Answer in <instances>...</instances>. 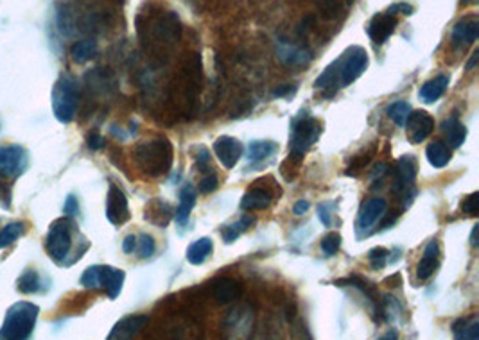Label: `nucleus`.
Segmentation results:
<instances>
[{"mask_svg":"<svg viewBox=\"0 0 479 340\" xmlns=\"http://www.w3.org/2000/svg\"><path fill=\"white\" fill-rule=\"evenodd\" d=\"M135 161L142 172L148 174V176H164L173 167V144L167 138H164V136L142 142L135 149Z\"/></svg>","mask_w":479,"mask_h":340,"instance_id":"1","label":"nucleus"},{"mask_svg":"<svg viewBox=\"0 0 479 340\" xmlns=\"http://www.w3.org/2000/svg\"><path fill=\"white\" fill-rule=\"evenodd\" d=\"M38 313L40 308L29 301L13 304L0 328V340H29L36 326Z\"/></svg>","mask_w":479,"mask_h":340,"instance_id":"2","label":"nucleus"},{"mask_svg":"<svg viewBox=\"0 0 479 340\" xmlns=\"http://www.w3.org/2000/svg\"><path fill=\"white\" fill-rule=\"evenodd\" d=\"M79 106V87L74 77L62 75L56 81L52 90V111L54 117L63 124L74 120Z\"/></svg>","mask_w":479,"mask_h":340,"instance_id":"3","label":"nucleus"},{"mask_svg":"<svg viewBox=\"0 0 479 340\" xmlns=\"http://www.w3.org/2000/svg\"><path fill=\"white\" fill-rule=\"evenodd\" d=\"M322 135V124L310 115H300L291 124V154L302 158Z\"/></svg>","mask_w":479,"mask_h":340,"instance_id":"4","label":"nucleus"},{"mask_svg":"<svg viewBox=\"0 0 479 340\" xmlns=\"http://www.w3.org/2000/svg\"><path fill=\"white\" fill-rule=\"evenodd\" d=\"M368 66V52L363 47H350L347 52L334 61L339 87H348L359 79Z\"/></svg>","mask_w":479,"mask_h":340,"instance_id":"5","label":"nucleus"},{"mask_svg":"<svg viewBox=\"0 0 479 340\" xmlns=\"http://www.w3.org/2000/svg\"><path fill=\"white\" fill-rule=\"evenodd\" d=\"M72 222L69 219H59L50 226L45 238V249L54 262H63L72 247Z\"/></svg>","mask_w":479,"mask_h":340,"instance_id":"6","label":"nucleus"},{"mask_svg":"<svg viewBox=\"0 0 479 340\" xmlns=\"http://www.w3.org/2000/svg\"><path fill=\"white\" fill-rule=\"evenodd\" d=\"M386 208H388V202L380 197H373V199L364 201L359 208V214H357V221H355L357 237L363 238L370 235V230L376 226V222L386 214Z\"/></svg>","mask_w":479,"mask_h":340,"instance_id":"7","label":"nucleus"},{"mask_svg":"<svg viewBox=\"0 0 479 340\" xmlns=\"http://www.w3.org/2000/svg\"><path fill=\"white\" fill-rule=\"evenodd\" d=\"M29 165V152L20 145H8L0 149V174L6 177H18Z\"/></svg>","mask_w":479,"mask_h":340,"instance_id":"8","label":"nucleus"},{"mask_svg":"<svg viewBox=\"0 0 479 340\" xmlns=\"http://www.w3.org/2000/svg\"><path fill=\"white\" fill-rule=\"evenodd\" d=\"M253 311L248 306H237L224 320V333L231 340H244L252 333Z\"/></svg>","mask_w":479,"mask_h":340,"instance_id":"9","label":"nucleus"},{"mask_svg":"<svg viewBox=\"0 0 479 340\" xmlns=\"http://www.w3.org/2000/svg\"><path fill=\"white\" fill-rule=\"evenodd\" d=\"M404 126L406 131H408V140L417 145L429 138L434 129V119L427 111H411Z\"/></svg>","mask_w":479,"mask_h":340,"instance_id":"10","label":"nucleus"},{"mask_svg":"<svg viewBox=\"0 0 479 340\" xmlns=\"http://www.w3.org/2000/svg\"><path fill=\"white\" fill-rule=\"evenodd\" d=\"M106 219L113 226H122L129 221V206L124 192L119 186L112 185L106 197Z\"/></svg>","mask_w":479,"mask_h":340,"instance_id":"11","label":"nucleus"},{"mask_svg":"<svg viewBox=\"0 0 479 340\" xmlns=\"http://www.w3.org/2000/svg\"><path fill=\"white\" fill-rule=\"evenodd\" d=\"M243 144L239 140L234 138V136H219L214 142V152L217 156V160L221 161V165L227 168H234L237 165V161L241 160L243 156Z\"/></svg>","mask_w":479,"mask_h":340,"instance_id":"12","label":"nucleus"},{"mask_svg":"<svg viewBox=\"0 0 479 340\" xmlns=\"http://www.w3.org/2000/svg\"><path fill=\"white\" fill-rule=\"evenodd\" d=\"M396 24H399L396 18L389 13H377L376 17H372V20L368 22V36L372 38L373 43L383 45L395 33Z\"/></svg>","mask_w":479,"mask_h":340,"instance_id":"13","label":"nucleus"},{"mask_svg":"<svg viewBox=\"0 0 479 340\" xmlns=\"http://www.w3.org/2000/svg\"><path fill=\"white\" fill-rule=\"evenodd\" d=\"M417 170H418V163L411 154L402 156L399 163H396V170H395V186H393V192L395 193H402L408 192L411 186H413L415 179H417Z\"/></svg>","mask_w":479,"mask_h":340,"instance_id":"14","label":"nucleus"},{"mask_svg":"<svg viewBox=\"0 0 479 340\" xmlns=\"http://www.w3.org/2000/svg\"><path fill=\"white\" fill-rule=\"evenodd\" d=\"M149 317L142 316V313H135V316H128L124 319H120L115 324L108 335V340H133V337L141 332L148 324Z\"/></svg>","mask_w":479,"mask_h":340,"instance_id":"15","label":"nucleus"},{"mask_svg":"<svg viewBox=\"0 0 479 340\" xmlns=\"http://www.w3.org/2000/svg\"><path fill=\"white\" fill-rule=\"evenodd\" d=\"M277 58L287 66H303L310 61L313 56H310L309 50L294 45V43H291L289 40H278L277 41Z\"/></svg>","mask_w":479,"mask_h":340,"instance_id":"16","label":"nucleus"},{"mask_svg":"<svg viewBox=\"0 0 479 340\" xmlns=\"http://www.w3.org/2000/svg\"><path fill=\"white\" fill-rule=\"evenodd\" d=\"M479 36V20L478 17L462 18L452 27V43L456 47L472 45Z\"/></svg>","mask_w":479,"mask_h":340,"instance_id":"17","label":"nucleus"},{"mask_svg":"<svg viewBox=\"0 0 479 340\" xmlns=\"http://www.w3.org/2000/svg\"><path fill=\"white\" fill-rule=\"evenodd\" d=\"M212 295L221 304L234 303V301H237L243 295V285L230 278L214 279L212 281Z\"/></svg>","mask_w":479,"mask_h":340,"instance_id":"18","label":"nucleus"},{"mask_svg":"<svg viewBox=\"0 0 479 340\" xmlns=\"http://www.w3.org/2000/svg\"><path fill=\"white\" fill-rule=\"evenodd\" d=\"M438 263H440V246H438L436 240H431L426 246L424 256H422V260L417 265L418 281H427L436 272Z\"/></svg>","mask_w":479,"mask_h":340,"instance_id":"19","label":"nucleus"},{"mask_svg":"<svg viewBox=\"0 0 479 340\" xmlns=\"http://www.w3.org/2000/svg\"><path fill=\"white\" fill-rule=\"evenodd\" d=\"M124 271L115 269V267L103 265V278H101V288H104L110 300H115L117 295L122 290L124 285Z\"/></svg>","mask_w":479,"mask_h":340,"instance_id":"20","label":"nucleus"},{"mask_svg":"<svg viewBox=\"0 0 479 340\" xmlns=\"http://www.w3.org/2000/svg\"><path fill=\"white\" fill-rule=\"evenodd\" d=\"M447 87H449V77H447V75H436V77L427 81L426 84L420 88L418 97H420L422 103L433 104L445 94Z\"/></svg>","mask_w":479,"mask_h":340,"instance_id":"21","label":"nucleus"},{"mask_svg":"<svg viewBox=\"0 0 479 340\" xmlns=\"http://www.w3.org/2000/svg\"><path fill=\"white\" fill-rule=\"evenodd\" d=\"M442 133L445 135L447 144L450 147H462L463 142L467 140V127L458 120V117H450L442 124Z\"/></svg>","mask_w":479,"mask_h":340,"instance_id":"22","label":"nucleus"},{"mask_svg":"<svg viewBox=\"0 0 479 340\" xmlns=\"http://www.w3.org/2000/svg\"><path fill=\"white\" fill-rule=\"evenodd\" d=\"M455 340H479V317L471 316L452 324Z\"/></svg>","mask_w":479,"mask_h":340,"instance_id":"23","label":"nucleus"},{"mask_svg":"<svg viewBox=\"0 0 479 340\" xmlns=\"http://www.w3.org/2000/svg\"><path fill=\"white\" fill-rule=\"evenodd\" d=\"M194 205H196L194 189H192V185H185L182 189V192H180V205H178L176 214H174L178 224L185 226L187 222H189L190 212H192Z\"/></svg>","mask_w":479,"mask_h":340,"instance_id":"24","label":"nucleus"},{"mask_svg":"<svg viewBox=\"0 0 479 340\" xmlns=\"http://www.w3.org/2000/svg\"><path fill=\"white\" fill-rule=\"evenodd\" d=\"M171 215H173V208L167 202L162 201V199H155L145 208V219L149 222H153V224L160 226V228H166L169 224Z\"/></svg>","mask_w":479,"mask_h":340,"instance_id":"25","label":"nucleus"},{"mask_svg":"<svg viewBox=\"0 0 479 340\" xmlns=\"http://www.w3.org/2000/svg\"><path fill=\"white\" fill-rule=\"evenodd\" d=\"M273 195L268 190L262 189H253L250 192L244 193L243 201H241V208L246 209V212H253V209H264L271 205Z\"/></svg>","mask_w":479,"mask_h":340,"instance_id":"26","label":"nucleus"},{"mask_svg":"<svg viewBox=\"0 0 479 340\" xmlns=\"http://www.w3.org/2000/svg\"><path fill=\"white\" fill-rule=\"evenodd\" d=\"M278 151V145L271 140H255V142H250L248 149H246V158H248L252 163H259V161H264L266 158L273 156Z\"/></svg>","mask_w":479,"mask_h":340,"instance_id":"27","label":"nucleus"},{"mask_svg":"<svg viewBox=\"0 0 479 340\" xmlns=\"http://www.w3.org/2000/svg\"><path fill=\"white\" fill-rule=\"evenodd\" d=\"M212 249H214V246H212L210 238H199V240L190 244L189 249H187V260L192 265H201L212 254Z\"/></svg>","mask_w":479,"mask_h":340,"instance_id":"28","label":"nucleus"},{"mask_svg":"<svg viewBox=\"0 0 479 340\" xmlns=\"http://www.w3.org/2000/svg\"><path fill=\"white\" fill-rule=\"evenodd\" d=\"M426 156L431 167L443 168L450 161V149L443 142H433V144L427 145Z\"/></svg>","mask_w":479,"mask_h":340,"instance_id":"29","label":"nucleus"},{"mask_svg":"<svg viewBox=\"0 0 479 340\" xmlns=\"http://www.w3.org/2000/svg\"><path fill=\"white\" fill-rule=\"evenodd\" d=\"M97 54V43L94 40H79L71 49V56L76 63H87Z\"/></svg>","mask_w":479,"mask_h":340,"instance_id":"30","label":"nucleus"},{"mask_svg":"<svg viewBox=\"0 0 479 340\" xmlns=\"http://www.w3.org/2000/svg\"><path fill=\"white\" fill-rule=\"evenodd\" d=\"M17 288L22 294H36L42 290V278L36 271L29 269L17 279Z\"/></svg>","mask_w":479,"mask_h":340,"instance_id":"31","label":"nucleus"},{"mask_svg":"<svg viewBox=\"0 0 479 340\" xmlns=\"http://www.w3.org/2000/svg\"><path fill=\"white\" fill-rule=\"evenodd\" d=\"M24 222H9L8 226H4V228L0 230V249L11 246L13 242H17L18 238L24 235Z\"/></svg>","mask_w":479,"mask_h":340,"instance_id":"32","label":"nucleus"},{"mask_svg":"<svg viewBox=\"0 0 479 340\" xmlns=\"http://www.w3.org/2000/svg\"><path fill=\"white\" fill-rule=\"evenodd\" d=\"M253 221H255V219L250 217V215H246V217H243V219H241V221H237V222H234V224L227 226V228H224V230H223L224 242H227V244L236 242L237 238H239L241 235H243L244 231L248 230L250 226L253 224Z\"/></svg>","mask_w":479,"mask_h":340,"instance_id":"33","label":"nucleus"},{"mask_svg":"<svg viewBox=\"0 0 479 340\" xmlns=\"http://www.w3.org/2000/svg\"><path fill=\"white\" fill-rule=\"evenodd\" d=\"M386 113H388V117L396 124V126H404L409 113H411V106H409L408 103H404V101H399V103H393Z\"/></svg>","mask_w":479,"mask_h":340,"instance_id":"34","label":"nucleus"},{"mask_svg":"<svg viewBox=\"0 0 479 340\" xmlns=\"http://www.w3.org/2000/svg\"><path fill=\"white\" fill-rule=\"evenodd\" d=\"M101 276H103V265H92L81 276V285L85 288H101Z\"/></svg>","mask_w":479,"mask_h":340,"instance_id":"35","label":"nucleus"},{"mask_svg":"<svg viewBox=\"0 0 479 340\" xmlns=\"http://www.w3.org/2000/svg\"><path fill=\"white\" fill-rule=\"evenodd\" d=\"M388 249H385V247H373V249L368 253V262H370L373 271H380V269H385L386 263H388Z\"/></svg>","mask_w":479,"mask_h":340,"instance_id":"36","label":"nucleus"},{"mask_svg":"<svg viewBox=\"0 0 479 340\" xmlns=\"http://www.w3.org/2000/svg\"><path fill=\"white\" fill-rule=\"evenodd\" d=\"M155 249H157V246H155L153 237L142 233L141 237L136 238V251L141 254V258H151L155 254Z\"/></svg>","mask_w":479,"mask_h":340,"instance_id":"37","label":"nucleus"},{"mask_svg":"<svg viewBox=\"0 0 479 340\" xmlns=\"http://www.w3.org/2000/svg\"><path fill=\"white\" fill-rule=\"evenodd\" d=\"M341 247V235L339 233H329L322 238V251L327 256L336 254Z\"/></svg>","mask_w":479,"mask_h":340,"instance_id":"38","label":"nucleus"},{"mask_svg":"<svg viewBox=\"0 0 479 340\" xmlns=\"http://www.w3.org/2000/svg\"><path fill=\"white\" fill-rule=\"evenodd\" d=\"M383 313H385V319L395 320L396 317L402 313V306L399 304V301L392 295H386L385 301H383Z\"/></svg>","mask_w":479,"mask_h":340,"instance_id":"39","label":"nucleus"},{"mask_svg":"<svg viewBox=\"0 0 479 340\" xmlns=\"http://www.w3.org/2000/svg\"><path fill=\"white\" fill-rule=\"evenodd\" d=\"M478 202H479V193L474 192L471 195H467L462 202V212L467 214L469 217H478Z\"/></svg>","mask_w":479,"mask_h":340,"instance_id":"40","label":"nucleus"},{"mask_svg":"<svg viewBox=\"0 0 479 340\" xmlns=\"http://www.w3.org/2000/svg\"><path fill=\"white\" fill-rule=\"evenodd\" d=\"M194 152H196V156H194L196 167H198L201 172H207V168L210 167V154H208V149L199 145V147L194 149Z\"/></svg>","mask_w":479,"mask_h":340,"instance_id":"41","label":"nucleus"},{"mask_svg":"<svg viewBox=\"0 0 479 340\" xmlns=\"http://www.w3.org/2000/svg\"><path fill=\"white\" fill-rule=\"evenodd\" d=\"M219 181L215 174H207V177H203L201 183H199V192L201 193H212L217 189Z\"/></svg>","mask_w":479,"mask_h":340,"instance_id":"42","label":"nucleus"},{"mask_svg":"<svg viewBox=\"0 0 479 340\" xmlns=\"http://www.w3.org/2000/svg\"><path fill=\"white\" fill-rule=\"evenodd\" d=\"M386 13H389L393 17H395V15H408L409 17V15H413L415 13V8L411 4H408V2H399V4H393Z\"/></svg>","mask_w":479,"mask_h":340,"instance_id":"43","label":"nucleus"},{"mask_svg":"<svg viewBox=\"0 0 479 340\" xmlns=\"http://www.w3.org/2000/svg\"><path fill=\"white\" fill-rule=\"evenodd\" d=\"M334 205H331V202H323V205L318 206V217L320 221L323 222V226H331V208Z\"/></svg>","mask_w":479,"mask_h":340,"instance_id":"44","label":"nucleus"},{"mask_svg":"<svg viewBox=\"0 0 479 340\" xmlns=\"http://www.w3.org/2000/svg\"><path fill=\"white\" fill-rule=\"evenodd\" d=\"M63 212H65V214L69 215V217H74V215L79 214L78 199H76L74 195L66 197V202H65V206H63Z\"/></svg>","mask_w":479,"mask_h":340,"instance_id":"45","label":"nucleus"},{"mask_svg":"<svg viewBox=\"0 0 479 340\" xmlns=\"http://www.w3.org/2000/svg\"><path fill=\"white\" fill-rule=\"evenodd\" d=\"M104 144H106V140L101 135H97V133H92V135L88 136V147H90L92 151H99V149L104 147Z\"/></svg>","mask_w":479,"mask_h":340,"instance_id":"46","label":"nucleus"},{"mask_svg":"<svg viewBox=\"0 0 479 340\" xmlns=\"http://www.w3.org/2000/svg\"><path fill=\"white\" fill-rule=\"evenodd\" d=\"M136 249V237L135 235H128V237L124 238V242H122V251H124L126 254H131L135 253Z\"/></svg>","mask_w":479,"mask_h":340,"instance_id":"47","label":"nucleus"},{"mask_svg":"<svg viewBox=\"0 0 479 340\" xmlns=\"http://www.w3.org/2000/svg\"><path fill=\"white\" fill-rule=\"evenodd\" d=\"M339 2L341 0H318L320 8L325 9V11L329 13H336L339 9Z\"/></svg>","mask_w":479,"mask_h":340,"instance_id":"48","label":"nucleus"},{"mask_svg":"<svg viewBox=\"0 0 479 340\" xmlns=\"http://www.w3.org/2000/svg\"><path fill=\"white\" fill-rule=\"evenodd\" d=\"M9 201H11V193H9V189H6L4 183L0 181V202L8 208Z\"/></svg>","mask_w":479,"mask_h":340,"instance_id":"49","label":"nucleus"},{"mask_svg":"<svg viewBox=\"0 0 479 340\" xmlns=\"http://www.w3.org/2000/svg\"><path fill=\"white\" fill-rule=\"evenodd\" d=\"M294 90H296V88H294L293 84H285V87L277 88V90L273 91V95H275V97H285V95L294 94Z\"/></svg>","mask_w":479,"mask_h":340,"instance_id":"50","label":"nucleus"},{"mask_svg":"<svg viewBox=\"0 0 479 340\" xmlns=\"http://www.w3.org/2000/svg\"><path fill=\"white\" fill-rule=\"evenodd\" d=\"M307 209H309V202H307V201H298L296 205L293 206V214L300 217V215L307 214Z\"/></svg>","mask_w":479,"mask_h":340,"instance_id":"51","label":"nucleus"},{"mask_svg":"<svg viewBox=\"0 0 479 340\" xmlns=\"http://www.w3.org/2000/svg\"><path fill=\"white\" fill-rule=\"evenodd\" d=\"M379 340H399V333H396V330H389L385 335L379 337Z\"/></svg>","mask_w":479,"mask_h":340,"instance_id":"52","label":"nucleus"},{"mask_svg":"<svg viewBox=\"0 0 479 340\" xmlns=\"http://www.w3.org/2000/svg\"><path fill=\"white\" fill-rule=\"evenodd\" d=\"M478 231H479V226H474V230H472V235H471L472 247H478Z\"/></svg>","mask_w":479,"mask_h":340,"instance_id":"53","label":"nucleus"},{"mask_svg":"<svg viewBox=\"0 0 479 340\" xmlns=\"http://www.w3.org/2000/svg\"><path fill=\"white\" fill-rule=\"evenodd\" d=\"M478 58H479V50H476V52L472 54V59H471V61H469V65H467L469 70L474 68V65H476V61H478Z\"/></svg>","mask_w":479,"mask_h":340,"instance_id":"54","label":"nucleus"},{"mask_svg":"<svg viewBox=\"0 0 479 340\" xmlns=\"http://www.w3.org/2000/svg\"><path fill=\"white\" fill-rule=\"evenodd\" d=\"M462 2H463V4H476L478 0H462Z\"/></svg>","mask_w":479,"mask_h":340,"instance_id":"55","label":"nucleus"}]
</instances>
